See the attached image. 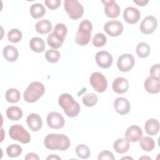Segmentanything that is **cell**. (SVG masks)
<instances>
[{
  "label": "cell",
  "instance_id": "277c9868",
  "mask_svg": "<svg viewBox=\"0 0 160 160\" xmlns=\"http://www.w3.org/2000/svg\"><path fill=\"white\" fill-rule=\"evenodd\" d=\"M92 29V24L91 22L88 19L83 20L79 24L75 36V42L81 46L87 45L91 38Z\"/></svg>",
  "mask_w": 160,
  "mask_h": 160
},
{
  "label": "cell",
  "instance_id": "9c48e42d",
  "mask_svg": "<svg viewBox=\"0 0 160 160\" xmlns=\"http://www.w3.org/2000/svg\"><path fill=\"white\" fill-rule=\"evenodd\" d=\"M135 60L133 56L131 54H123L121 55L117 61L118 69L123 72L129 71L133 67Z\"/></svg>",
  "mask_w": 160,
  "mask_h": 160
},
{
  "label": "cell",
  "instance_id": "5bb4252c",
  "mask_svg": "<svg viewBox=\"0 0 160 160\" xmlns=\"http://www.w3.org/2000/svg\"><path fill=\"white\" fill-rule=\"evenodd\" d=\"M104 4V12L106 15L110 18H117L121 12L119 5L114 0L102 1Z\"/></svg>",
  "mask_w": 160,
  "mask_h": 160
},
{
  "label": "cell",
  "instance_id": "6da1fadb",
  "mask_svg": "<svg viewBox=\"0 0 160 160\" xmlns=\"http://www.w3.org/2000/svg\"><path fill=\"white\" fill-rule=\"evenodd\" d=\"M45 147L50 150L66 151L70 146V140L63 134H48L44 139Z\"/></svg>",
  "mask_w": 160,
  "mask_h": 160
},
{
  "label": "cell",
  "instance_id": "52a82bcc",
  "mask_svg": "<svg viewBox=\"0 0 160 160\" xmlns=\"http://www.w3.org/2000/svg\"><path fill=\"white\" fill-rule=\"evenodd\" d=\"M9 135L11 139L23 144L29 143L31 141L29 133L19 124H14L11 126L9 129Z\"/></svg>",
  "mask_w": 160,
  "mask_h": 160
},
{
  "label": "cell",
  "instance_id": "e0dca14e",
  "mask_svg": "<svg viewBox=\"0 0 160 160\" xmlns=\"http://www.w3.org/2000/svg\"><path fill=\"white\" fill-rule=\"evenodd\" d=\"M142 131L141 128L136 125H132L129 126L126 132H125V138L129 142H136L139 140L142 137Z\"/></svg>",
  "mask_w": 160,
  "mask_h": 160
},
{
  "label": "cell",
  "instance_id": "60d3db41",
  "mask_svg": "<svg viewBox=\"0 0 160 160\" xmlns=\"http://www.w3.org/2000/svg\"><path fill=\"white\" fill-rule=\"evenodd\" d=\"M133 2L139 6H146L149 2V1L148 0H134Z\"/></svg>",
  "mask_w": 160,
  "mask_h": 160
},
{
  "label": "cell",
  "instance_id": "74e56055",
  "mask_svg": "<svg viewBox=\"0 0 160 160\" xmlns=\"http://www.w3.org/2000/svg\"><path fill=\"white\" fill-rule=\"evenodd\" d=\"M61 0H46L44 3L50 9H56L58 8L61 4Z\"/></svg>",
  "mask_w": 160,
  "mask_h": 160
},
{
  "label": "cell",
  "instance_id": "ba28073f",
  "mask_svg": "<svg viewBox=\"0 0 160 160\" xmlns=\"http://www.w3.org/2000/svg\"><path fill=\"white\" fill-rule=\"evenodd\" d=\"M90 83L93 89L98 92L105 91L108 87V81L106 77L99 72H94L89 78Z\"/></svg>",
  "mask_w": 160,
  "mask_h": 160
},
{
  "label": "cell",
  "instance_id": "4dcf8cb0",
  "mask_svg": "<svg viewBox=\"0 0 160 160\" xmlns=\"http://www.w3.org/2000/svg\"><path fill=\"white\" fill-rule=\"evenodd\" d=\"M98 101V96L93 92H89L84 94L82 98V103L88 107L94 106Z\"/></svg>",
  "mask_w": 160,
  "mask_h": 160
},
{
  "label": "cell",
  "instance_id": "d6a6232c",
  "mask_svg": "<svg viewBox=\"0 0 160 160\" xmlns=\"http://www.w3.org/2000/svg\"><path fill=\"white\" fill-rule=\"evenodd\" d=\"M22 148L17 144H11L6 148V154L10 158L18 157L22 153Z\"/></svg>",
  "mask_w": 160,
  "mask_h": 160
},
{
  "label": "cell",
  "instance_id": "d6986e66",
  "mask_svg": "<svg viewBox=\"0 0 160 160\" xmlns=\"http://www.w3.org/2000/svg\"><path fill=\"white\" fill-rule=\"evenodd\" d=\"M112 88L114 92L118 94L125 93L129 88V83L126 79L122 77H119L115 79L112 84Z\"/></svg>",
  "mask_w": 160,
  "mask_h": 160
},
{
  "label": "cell",
  "instance_id": "9a60e30c",
  "mask_svg": "<svg viewBox=\"0 0 160 160\" xmlns=\"http://www.w3.org/2000/svg\"><path fill=\"white\" fill-rule=\"evenodd\" d=\"M124 19L130 24L137 23L141 18V12L136 8L128 7L123 12Z\"/></svg>",
  "mask_w": 160,
  "mask_h": 160
},
{
  "label": "cell",
  "instance_id": "7bdbcfd3",
  "mask_svg": "<svg viewBox=\"0 0 160 160\" xmlns=\"http://www.w3.org/2000/svg\"><path fill=\"white\" fill-rule=\"evenodd\" d=\"M133 159L131 157H122L121 158V159Z\"/></svg>",
  "mask_w": 160,
  "mask_h": 160
},
{
  "label": "cell",
  "instance_id": "f35d334b",
  "mask_svg": "<svg viewBox=\"0 0 160 160\" xmlns=\"http://www.w3.org/2000/svg\"><path fill=\"white\" fill-rule=\"evenodd\" d=\"M151 77L159 79V64H155L152 65L150 69Z\"/></svg>",
  "mask_w": 160,
  "mask_h": 160
},
{
  "label": "cell",
  "instance_id": "4316f807",
  "mask_svg": "<svg viewBox=\"0 0 160 160\" xmlns=\"http://www.w3.org/2000/svg\"><path fill=\"white\" fill-rule=\"evenodd\" d=\"M30 14L34 19H39L44 16L46 13V9L44 6L40 3H35L32 4L30 8Z\"/></svg>",
  "mask_w": 160,
  "mask_h": 160
},
{
  "label": "cell",
  "instance_id": "f1b7e54d",
  "mask_svg": "<svg viewBox=\"0 0 160 160\" xmlns=\"http://www.w3.org/2000/svg\"><path fill=\"white\" fill-rule=\"evenodd\" d=\"M140 147L146 151H151L155 147V142L152 138L149 136H145L139 139Z\"/></svg>",
  "mask_w": 160,
  "mask_h": 160
},
{
  "label": "cell",
  "instance_id": "8fae6325",
  "mask_svg": "<svg viewBox=\"0 0 160 160\" xmlns=\"http://www.w3.org/2000/svg\"><path fill=\"white\" fill-rule=\"evenodd\" d=\"M46 121L49 127L56 129L63 128L65 124V120L63 116L57 112L49 113L47 116Z\"/></svg>",
  "mask_w": 160,
  "mask_h": 160
},
{
  "label": "cell",
  "instance_id": "f546056e",
  "mask_svg": "<svg viewBox=\"0 0 160 160\" xmlns=\"http://www.w3.org/2000/svg\"><path fill=\"white\" fill-rule=\"evenodd\" d=\"M5 97L8 102L10 103H16L19 101L21 94L17 89L11 88L7 90Z\"/></svg>",
  "mask_w": 160,
  "mask_h": 160
},
{
  "label": "cell",
  "instance_id": "1f68e13d",
  "mask_svg": "<svg viewBox=\"0 0 160 160\" xmlns=\"http://www.w3.org/2000/svg\"><path fill=\"white\" fill-rule=\"evenodd\" d=\"M76 153L77 156L81 159H88L91 155L89 148L85 144H79L76 148Z\"/></svg>",
  "mask_w": 160,
  "mask_h": 160
},
{
  "label": "cell",
  "instance_id": "4fadbf2b",
  "mask_svg": "<svg viewBox=\"0 0 160 160\" xmlns=\"http://www.w3.org/2000/svg\"><path fill=\"white\" fill-rule=\"evenodd\" d=\"M104 30L110 36H118L123 31V25L118 21H108L104 25Z\"/></svg>",
  "mask_w": 160,
  "mask_h": 160
},
{
  "label": "cell",
  "instance_id": "30bf717a",
  "mask_svg": "<svg viewBox=\"0 0 160 160\" xmlns=\"http://www.w3.org/2000/svg\"><path fill=\"white\" fill-rule=\"evenodd\" d=\"M157 26V19L153 16H148L141 21L140 30L144 34H150L156 30Z\"/></svg>",
  "mask_w": 160,
  "mask_h": 160
},
{
  "label": "cell",
  "instance_id": "d590c367",
  "mask_svg": "<svg viewBox=\"0 0 160 160\" xmlns=\"http://www.w3.org/2000/svg\"><path fill=\"white\" fill-rule=\"evenodd\" d=\"M45 57L46 60L51 63L57 62L60 58V53L55 49H49L46 52Z\"/></svg>",
  "mask_w": 160,
  "mask_h": 160
},
{
  "label": "cell",
  "instance_id": "8992f818",
  "mask_svg": "<svg viewBox=\"0 0 160 160\" xmlns=\"http://www.w3.org/2000/svg\"><path fill=\"white\" fill-rule=\"evenodd\" d=\"M64 7L69 17L72 19H78L83 14L84 8L81 4L77 0L64 1Z\"/></svg>",
  "mask_w": 160,
  "mask_h": 160
},
{
  "label": "cell",
  "instance_id": "b9f144b4",
  "mask_svg": "<svg viewBox=\"0 0 160 160\" xmlns=\"http://www.w3.org/2000/svg\"><path fill=\"white\" fill-rule=\"evenodd\" d=\"M47 159H61V158L58 157L56 155L54 154H51V156H49L47 158Z\"/></svg>",
  "mask_w": 160,
  "mask_h": 160
},
{
  "label": "cell",
  "instance_id": "484cf974",
  "mask_svg": "<svg viewBox=\"0 0 160 160\" xmlns=\"http://www.w3.org/2000/svg\"><path fill=\"white\" fill-rule=\"evenodd\" d=\"M6 114L7 118L11 121H18L22 116V111L21 109L18 106H10L6 111Z\"/></svg>",
  "mask_w": 160,
  "mask_h": 160
},
{
  "label": "cell",
  "instance_id": "8d00e7d4",
  "mask_svg": "<svg viewBox=\"0 0 160 160\" xmlns=\"http://www.w3.org/2000/svg\"><path fill=\"white\" fill-rule=\"evenodd\" d=\"M98 159L99 160H114L115 157L114 154L109 151H103L98 154Z\"/></svg>",
  "mask_w": 160,
  "mask_h": 160
},
{
  "label": "cell",
  "instance_id": "603a6c76",
  "mask_svg": "<svg viewBox=\"0 0 160 160\" xmlns=\"http://www.w3.org/2000/svg\"><path fill=\"white\" fill-rule=\"evenodd\" d=\"M129 141L126 138H118L113 144L114 149L119 154H124L129 149Z\"/></svg>",
  "mask_w": 160,
  "mask_h": 160
},
{
  "label": "cell",
  "instance_id": "7c38bea8",
  "mask_svg": "<svg viewBox=\"0 0 160 160\" xmlns=\"http://www.w3.org/2000/svg\"><path fill=\"white\" fill-rule=\"evenodd\" d=\"M95 59L97 64L103 69L110 68L113 61L111 54L106 51H98L96 54Z\"/></svg>",
  "mask_w": 160,
  "mask_h": 160
},
{
  "label": "cell",
  "instance_id": "836d02e7",
  "mask_svg": "<svg viewBox=\"0 0 160 160\" xmlns=\"http://www.w3.org/2000/svg\"><path fill=\"white\" fill-rule=\"evenodd\" d=\"M8 39L11 42L17 43L22 39V32L18 29H12L8 33Z\"/></svg>",
  "mask_w": 160,
  "mask_h": 160
},
{
  "label": "cell",
  "instance_id": "ab89813d",
  "mask_svg": "<svg viewBox=\"0 0 160 160\" xmlns=\"http://www.w3.org/2000/svg\"><path fill=\"white\" fill-rule=\"evenodd\" d=\"M24 159L26 160H31V159L38 160V159H39V157L38 156V155H37L36 154H35L34 152H29L26 154Z\"/></svg>",
  "mask_w": 160,
  "mask_h": 160
},
{
  "label": "cell",
  "instance_id": "7402d4cb",
  "mask_svg": "<svg viewBox=\"0 0 160 160\" xmlns=\"http://www.w3.org/2000/svg\"><path fill=\"white\" fill-rule=\"evenodd\" d=\"M159 122L156 119H149L145 122V131L151 136L156 135L159 131Z\"/></svg>",
  "mask_w": 160,
  "mask_h": 160
},
{
  "label": "cell",
  "instance_id": "44dd1931",
  "mask_svg": "<svg viewBox=\"0 0 160 160\" xmlns=\"http://www.w3.org/2000/svg\"><path fill=\"white\" fill-rule=\"evenodd\" d=\"M2 54L4 58L9 62L16 61L19 56L18 49L16 47L11 45L6 46L4 48Z\"/></svg>",
  "mask_w": 160,
  "mask_h": 160
},
{
  "label": "cell",
  "instance_id": "ee69618b",
  "mask_svg": "<svg viewBox=\"0 0 160 160\" xmlns=\"http://www.w3.org/2000/svg\"><path fill=\"white\" fill-rule=\"evenodd\" d=\"M151 159V158H149V157H144V156H143V157H141V158H140L139 159Z\"/></svg>",
  "mask_w": 160,
  "mask_h": 160
},
{
  "label": "cell",
  "instance_id": "5b68a950",
  "mask_svg": "<svg viewBox=\"0 0 160 160\" xmlns=\"http://www.w3.org/2000/svg\"><path fill=\"white\" fill-rule=\"evenodd\" d=\"M45 88L43 84L35 81L31 82L24 92V99L28 102L37 101L44 93Z\"/></svg>",
  "mask_w": 160,
  "mask_h": 160
},
{
  "label": "cell",
  "instance_id": "83f0119b",
  "mask_svg": "<svg viewBox=\"0 0 160 160\" xmlns=\"http://www.w3.org/2000/svg\"><path fill=\"white\" fill-rule=\"evenodd\" d=\"M136 51L138 57L141 58H146L148 57L150 54L151 48L147 43L141 42L138 44Z\"/></svg>",
  "mask_w": 160,
  "mask_h": 160
},
{
  "label": "cell",
  "instance_id": "e575fe53",
  "mask_svg": "<svg viewBox=\"0 0 160 160\" xmlns=\"http://www.w3.org/2000/svg\"><path fill=\"white\" fill-rule=\"evenodd\" d=\"M92 42V44L95 47L100 48V47H102L106 44L107 42V38L104 34L101 32H98L94 36Z\"/></svg>",
  "mask_w": 160,
  "mask_h": 160
},
{
  "label": "cell",
  "instance_id": "3957f363",
  "mask_svg": "<svg viewBox=\"0 0 160 160\" xmlns=\"http://www.w3.org/2000/svg\"><path fill=\"white\" fill-rule=\"evenodd\" d=\"M68 29L65 24L62 23L57 24L53 32L50 33L47 38V42L49 46L54 49H58L62 45Z\"/></svg>",
  "mask_w": 160,
  "mask_h": 160
},
{
  "label": "cell",
  "instance_id": "cb8c5ba5",
  "mask_svg": "<svg viewBox=\"0 0 160 160\" xmlns=\"http://www.w3.org/2000/svg\"><path fill=\"white\" fill-rule=\"evenodd\" d=\"M29 46L31 50L36 52H42L46 48L44 40L39 37L32 38L29 41Z\"/></svg>",
  "mask_w": 160,
  "mask_h": 160
},
{
  "label": "cell",
  "instance_id": "7a4b0ae2",
  "mask_svg": "<svg viewBox=\"0 0 160 160\" xmlns=\"http://www.w3.org/2000/svg\"><path fill=\"white\" fill-rule=\"evenodd\" d=\"M58 103L68 117L75 118L80 112V105L68 93H62L61 94L58 99Z\"/></svg>",
  "mask_w": 160,
  "mask_h": 160
},
{
  "label": "cell",
  "instance_id": "2e32d148",
  "mask_svg": "<svg viewBox=\"0 0 160 160\" xmlns=\"http://www.w3.org/2000/svg\"><path fill=\"white\" fill-rule=\"evenodd\" d=\"M114 108L118 113L121 115H125L129 112L131 105L127 99L119 97L114 100Z\"/></svg>",
  "mask_w": 160,
  "mask_h": 160
},
{
  "label": "cell",
  "instance_id": "ac0fdd59",
  "mask_svg": "<svg viewBox=\"0 0 160 160\" xmlns=\"http://www.w3.org/2000/svg\"><path fill=\"white\" fill-rule=\"evenodd\" d=\"M26 122L29 128L32 131H38L42 126L41 118L39 115L35 113H31L28 116Z\"/></svg>",
  "mask_w": 160,
  "mask_h": 160
},
{
  "label": "cell",
  "instance_id": "ffe728a7",
  "mask_svg": "<svg viewBox=\"0 0 160 160\" xmlns=\"http://www.w3.org/2000/svg\"><path fill=\"white\" fill-rule=\"evenodd\" d=\"M144 86L147 92L150 94H157L160 90L159 79L152 77H148L144 81Z\"/></svg>",
  "mask_w": 160,
  "mask_h": 160
},
{
  "label": "cell",
  "instance_id": "d4e9b609",
  "mask_svg": "<svg viewBox=\"0 0 160 160\" xmlns=\"http://www.w3.org/2000/svg\"><path fill=\"white\" fill-rule=\"evenodd\" d=\"M52 29V24L48 19H42L38 21L35 25L36 31L41 34H47Z\"/></svg>",
  "mask_w": 160,
  "mask_h": 160
}]
</instances>
